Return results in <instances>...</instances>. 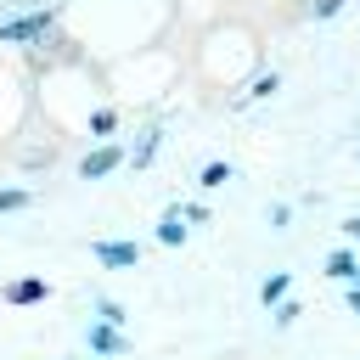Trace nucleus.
Here are the masks:
<instances>
[{
	"label": "nucleus",
	"instance_id": "16",
	"mask_svg": "<svg viewBox=\"0 0 360 360\" xmlns=\"http://www.w3.org/2000/svg\"><path fill=\"white\" fill-rule=\"evenodd\" d=\"M180 208V219H186V231H197V225H208V202H174Z\"/></svg>",
	"mask_w": 360,
	"mask_h": 360
},
{
	"label": "nucleus",
	"instance_id": "6",
	"mask_svg": "<svg viewBox=\"0 0 360 360\" xmlns=\"http://www.w3.org/2000/svg\"><path fill=\"white\" fill-rule=\"evenodd\" d=\"M158 146H163V124H141L135 146H124V163H129V169H146V163L158 158Z\"/></svg>",
	"mask_w": 360,
	"mask_h": 360
},
{
	"label": "nucleus",
	"instance_id": "10",
	"mask_svg": "<svg viewBox=\"0 0 360 360\" xmlns=\"http://www.w3.org/2000/svg\"><path fill=\"white\" fill-rule=\"evenodd\" d=\"M34 202V186H22V180H0V214H22Z\"/></svg>",
	"mask_w": 360,
	"mask_h": 360
},
{
	"label": "nucleus",
	"instance_id": "3",
	"mask_svg": "<svg viewBox=\"0 0 360 360\" xmlns=\"http://www.w3.org/2000/svg\"><path fill=\"white\" fill-rule=\"evenodd\" d=\"M124 169V141H96L84 158H79V180H107Z\"/></svg>",
	"mask_w": 360,
	"mask_h": 360
},
{
	"label": "nucleus",
	"instance_id": "18",
	"mask_svg": "<svg viewBox=\"0 0 360 360\" xmlns=\"http://www.w3.org/2000/svg\"><path fill=\"white\" fill-rule=\"evenodd\" d=\"M343 236H349V248H360V214H349V219H343Z\"/></svg>",
	"mask_w": 360,
	"mask_h": 360
},
{
	"label": "nucleus",
	"instance_id": "4",
	"mask_svg": "<svg viewBox=\"0 0 360 360\" xmlns=\"http://www.w3.org/2000/svg\"><path fill=\"white\" fill-rule=\"evenodd\" d=\"M84 354H90V360H124V354H129V332L90 321V326H84Z\"/></svg>",
	"mask_w": 360,
	"mask_h": 360
},
{
	"label": "nucleus",
	"instance_id": "19",
	"mask_svg": "<svg viewBox=\"0 0 360 360\" xmlns=\"http://www.w3.org/2000/svg\"><path fill=\"white\" fill-rule=\"evenodd\" d=\"M343 304H349V315L360 321V287H343Z\"/></svg>",
	"mask_w": 360,
	"mask_h": 360
},
{
	"label": "nucleus",
	"instance_id": "13",
	"mask_svg": "<svg viewBox=\"0 0 360 360\" xmlns=\"http://www.w3.org/2000/svg\"><path fill=\"white\" fill-rule=\"evenodd\" d=\"M231 174H236V169H231L225 158H208V163H202V174H197V186H202V191H219Z\"/></svg>",
	"mask_w": 360,
	"mask_h": 360
},
{
	"label": "nucleus",
	"instance_id": "15",
	"mask_svg": "<svg viewBox=\"0 0 360 360\" xmlns=\"http://www.w3.org/2000/svg\"><path fill=\"white\" fill-rule=\"evenodd\" d=\"M264 225H270V231H287V225H292V202H281V197H276V202L264 208Z\"/></svg>",
	"mask_w": 360,
	"mask_h": 360
},
{
	"label": "nucleus",
	"instance_id": "17",
	"mask_svg": "<svg viewBox=\"0 0 360 360\" xmlns=\"http://www.w3.org/2000/svg\"><path fill=\"white\" fill-rule=\"evenodd\" d=\"M343 6H349V0H309V17H315V22H326V17H338Z\"/></svg>",
	"mask_w": 360,
	"mask_h": 360
},
{
	"label": "nucleus",
	"instance_id": "9",
	"mask_svg": "<svg viewBox=\"0 0 360 360\" xmlns=\"http://www.w3.org/2000/svg\"><path fill=\"white\" fill-rule=\"evenodd\" d=\"M90 321H101V326H118V332H124V321H129V309H124L118 298H107V292H96V298H90Z\"/></svg>",
	"mask_w": 360,
	"mask_h": 360
},
{
	"label": "nucleus",
	"instance_id": "2",
	"mask_svg": "<svg viewBox=\"0 0 360 360\" xmlns=\"http://www.w3.org/2000/svg\"><path fill=\"white\" fill-rule=\"evenodd\" d=\"M141 253H146V248L129 242V236H96V242H90V259H96L101 270H135Z\"/></svg>",
	"mask_w": 360,
	"mask_h": 360
},
{
	"label": "nucleus",
	"instance_id": "12",
	"mask_svg": "<svg viewBox=\"0 0 360 360\" xmlns=\"http://www.w3.org/2000/svg\"><path fill=\"white\" fill-rule=\"evenodd\" d=\"M90 135L96 141H118V107H96L90 112Z\"/></svg>",
	"mask_w": 360,
	"mask_h": 360
},
{
	"label": "nucleus",
	"instance_id": "8",
	"mask_svg": "<svg viewBox=\"0 0 360 360\" xmlns=\"http://www.w3.org/2000/svg\"><path fill=\"white\" fill-rule=\"evenodd\" d=\"M281 298H292V270H270V276L259 281V304H264V309H276Z\"/></svg>",
	"mask_w": 360,
	"mask_h": 360
},
{
	"label": "nucleus",
	"instance_id": "11",
	"mask_svg": "<svg viewBox=\"0 0 360 360\" xmlns=\"http://www.w3.org/2000/svg\"><path fill=\"white\" fill-rule=\"evenodd\" d=\"M276 90H281V73H259V79H253V84L236 96V107H248V101H264V96H276Z\"/></svg>",
	"mask_w": 360,
	"mask_h": 360
},
{
	"label": "nucleus",
	"instance_id": "7",
	"mask_svg": "<svg viewBox=\"0 0 360 360\" xmlns=\"http://www.w3.org/2000/svg\"><path fill=\"white\" fill-rule=\"evenodd\" d=\"M152 236H158V248H186V236H191V231H186V219H180V208H174V202L158 214V231H152Z\"/></svg>",
	"mask_w": 360,
	"mask_h": 360
},
{
	"label": "nucleus",
	"instance_id": "1",
	"mask_svg": "<svg viewBox=\"0 0 360 360\" xmlns=\"http://www.w3.org/2000/svg\"><path fill=\"white\" fill-rule=\"evenodd\" d=\"M51 28H56V11H51V6L11 11V17H0V45H39Z\"/></svg>",
	"mask_w": 360,
	"mask_h": 360
},
{
	"label": "nucleus",
	"instance_id": "20",
	"mask_svg": "<svg viewBox=\"0 0 360 360\" xmlns=\"http://www.w3.org/2000/svg\"><path fill=\"white\" fill-rule=\"evenodd\" d=\"M354 158H360V141H354Z\"/></svg>",
	"mask_w": 360,
	"mask_h": 360
},
{
	"label": "nucleus",
	"instance_id": "5",
	"mask_svg": "<svg viewBox=\"0 0 360 360\" xmlns=\"http://www.w3.org/2000/svg\"><path fill=\"white\" fill-rule=\"evenodd\" d=\"M0 298L17 304V309H22V304H45V298H51V281H45V276H11V281L0 287Z\"/></svg>",
	"mask_w": 360,
	"mask_h": 360
},
{
	"label": "nucleus",
	"instance_id": "14",
	"mask_svg": "<svg viewBox=\"0 0 360 360\" xmlns=\"http://www.w3.org/2000/svg\"><path fill=\"white\" fill-rule=\"evenodd\" d=\"M298 315H304V304H298V298H281V304L270 309V326H276V332H287V326H292Z\"/></svg>",
	"mask_w": 360,
	"mask_h": 360
}]
</instances>
